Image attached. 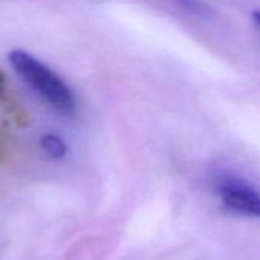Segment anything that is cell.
<instances>
[{"instance_id":"obj_1","label":"cell","mask_w":260,"mask_h":260,"mask_svg":"<svg viewBox=\"0 0 260 260\" xmlns=\"http://www.w3.org/2000/svg\"><path fill=\"white\" fill-rule=\"evenodd\" d=\"M8 58L19 78L54 110L66 116L75 113L77 101L71 87L48 64L23 49H14Z\"/></svg>"},{"instance_id":"obj_2","label":"cell","mask_w":260,"mask_h":260,"mask_svg":"<svg viewBox=\"0 0 260 260\" xmlns=\"http://www.w3.org/2000/svg\"><path fill=\"white\" fill-rule=\"evenodd\" d=\"M223 205L234 213L260 217V193L243 181L228 178L217 184Z\"/></svg>"},{"instance_id":"obj_3","label":"cell","mask_w":260,"mask_h":260,"mask_svg":"<svg viewBox=\"0 0 260 260\" xmlns=\"http://www.w3.org/2000/svg\"><path fill=\"white\" fill-rule=\"evenodd\" d=\"M40 147L52 159H61L68 153L66 143L58 135H55V134H45L40 138Z\"/></svg>"},{"instance_id":"obj_4","label":"cell","mask_w":260,"mask_h":260,"mask_svg":"<svg viewBox=\"0 0 260 260\" xmlns=\"http://www.w3.org/2000/svg\"><path fill=\"white\" fill-rule=\"evenodd\" d=\"M178 2L187 10V11H191L193 14H207V8L199 2V0H178Z\"/></svg>"},{"instance_id":"obj_5","label":"cell","mask_w":260,"mask_h":260,"mask_svg":"<svg viewBox=\"0 0 260 260\" xmlns=\"http://www.w3.org/2000/svg\"><path fill=\"white\" fill-rule=\"evenodd\" d=\"M252 20L255 22V25L260 28V10H257V11H254L252 13Z\"/></svg>"}]
</instances>
